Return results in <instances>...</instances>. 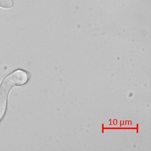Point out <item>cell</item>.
<instances>
[{
    "label": "cell",
    "instance_id": "7a4b0ae2",
    "mask_svg": "<svg viewBox=\"0 0 151 151\" xmlns=\"http://www.w3.org/2000/svg\"><path fill=\"white\" fill-rule=\"evenodd\" d=\"M14 6L13 0H0V7L6 9L12 8Z\"/></svg>",
    "mask_w": 151,
    "mask_h": 151
},
{
    "label": "cell",
    "instance_id": "6da1fadb",
    "mask_svg": "<svg viewBox=\"0 0 151 151\" xmlns=\"http://www.w3.org/2000/svg\"><path fill=\"white\" fill-rule=\"evenodd\" d=\"M28 80L26 72L22 70L14 71L4 79L0 85V97L7 98L11 88L14 86L24 84Z\"/></svg>",
    "mask_w": 151,
    "mask_h": 151
}]
</instances>
